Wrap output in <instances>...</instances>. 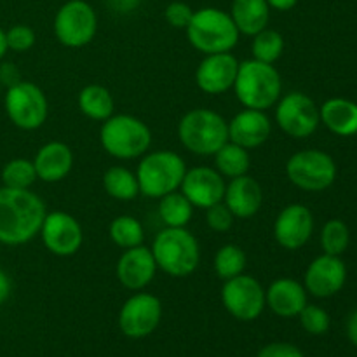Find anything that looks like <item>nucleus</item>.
<instances>
[{"mask_svg": "<svg viewBox=\"0 0 357 357\" xmlns=\"http://www.w3.org/2000/svg\"><path fill=\"white\" fill-rule=\"evenodd\" d=\"M257 357H305L296 345L288 344V342H274L267 344L258 351Z\"/></svg>", "mask_w": 357, "mask_h": 357, "instance_id": "obj_39", "label": "nucleus"}, {"mask_svg": "<svg viewBox=\"0 0 357 357\" xmlns=\"http://www.w3.org/2000/svg\"><path fill=\"white\" fill-rule=\"evenodd\" d=\"M187 173L183 157L173 150H155L142 157L136 169L139 194L150 199H160L171 192L180 190Z\"/></svg>", "mask_w": 357, "mask_h": 357, "instance_id": "obj_7", "label": "nucleus"}, {"mask_svg": "<svg viewBox=\"0 0 357 357\" xmlns=\"http://www.w3.org/2000/svg\"><path fill=\"white\" fill-rule=\"evenodd\" d=\"M0 93H2V84H0Z\"/></svg>", "mask_w": 357, "mask_h": 357, "instance_id": "obj_46", "label": "nucleus"}, {"mask_svg": "<svg viewBox=\"0 0 357 357\" xmlns=\"http://www.w3.org/2000/svg\"><path fill=\"white\" fill-rule=\"evenodd\" d=\"M108 236L115 246L122 250L142 246L145 241V230L143 225L131 215L115 216L108 225Z\"/></svg>", "mask_w": 357, "mask_h": 357, "instance_id": "obj_30", "label": "nucleus"}, {"mask_svg": "<svg viewBox=\"0 0 357 357\" xmlns=\"http://www.w3.org/2000/svg\"><path fill=\"white\" fill-rule=\"evenodd\" d=\"M178 138L195 155H215L229 142V124L211 108H192L178 122Z\"/></svg>", "mask_w": 357, "mask_h": 357, "instance_id": "obj_6", "label": "nucleus"}, {"mask_svg": "<svg viewBox=\"0 0 357 357\" xmlns=\"http://www.w3.org/2000/svg\"><path fill=\"white\" fill-rule=\"evenodd\" d=\"M42 243L56 257H72L82 248L84 232L79 220L65 211L45 213L40 227Z\"/></svg>", "mask_w": 357, "mask_h": 357, "instance_id": "obj_14", "label": "nucleus"}, {"mask_svg": "<svg viewBox=\"0 0 357 357\" xmlns=\"http://www.w3.org/2000/svg\"><path fill=\"white\" fill-rule=\"evenodd\" d=\"M347 337L352 342V345L357 347V310L349 317L347 321Z\"/></svg>", "mask_w": 357, "mask_h": 357, "instance_id": "obj_44", "label": "nucleus"}, {"mask_svg": "<svg viewBox=\"0 0 357 357\" xmlns=\"http://www.w3.org/2000/svg\"><path fill=\"white\" fill-rule=\"evenodd\" d=\"M300 324L309 335H324L330 330V316L324 309L307 303L298 314Z\"/></svg>", "mask_w": 357, "mask_h": 357, "instance_id": "obj_35", "label": "nucleus"}, {"mask_svg": "<svg viewBox=\"0 0 357 357\" xmlns=\"http://www.w3.org/2000/svg\"><path fill=\"white\" fill-rule=\"evenodd\" d=\"M222 303L227 312L237 321L258 319L265 310V288L257 278L248 274L236 275V278L223 281L222 286Z\"/></svg>", "mask_w": 357, "mask_h": 357, "instance_id": "obj_11", "label": "nucleus"}, {"mask_svg": "<svg viewBox=\"0 0 357 357\" xmlns=\"http://www.w3.org/2000/svg\"><path fill=\"white\" fill-rule=\"evenodd\" d=\"M239 59L232 52L204 54L195 70V84L199 89L211 96L229 93L236 82Z\"/></svg>", "mask_w": 357, "mask_h": 357, "instance_id": "obj_15", "label": "nucleus"}, {"mask_svg": "<svg viewBox=\"0 0 357 357\" xmlns=\"http://www.w3.org/2000/svg\"><path fill=\"white\" fill-rule=\"evenodd\" d=\"M0 178H2L3 187L20 188V190L30 188L37 181V171H35L33 160L23 159V157L9 160L2 167Z\"/></svg>", "mask_w": 357, "mask_h": 357, "instance_id": "obj_33", "label": "nucleus"}, {"mask_svg": "<svg viewBox=\"0 0 357 357\" xmlns=\"http://www.w3.org/2000/svg\"><path fill=\"white\" fill-rule=\"evenodd\" d=\"M108 6L117 13H131L142 0H107Z\"/></svg>", "mask_w": 357, "mask_h": 357, "instance_id": "obj_42", "label": "nucleus"}, {"mask_svg": "<svg viewBox=\"0 0 357 357\" xmlns=\"http://www.w3.org/2000/svg\"><path fill=\"white\" fill-rule=\"evenodd\" d=\"M155 272V258H153L150 248L143 246V244L124 250L115 265V275H117L119 282L131 291L145 289L153 281Z\"/></svg>", "mask_w": 357, "mask_h": 357, "instance_id": "obj_18", "label": "nucleus"}, {"mask_svg": "<svg viewBox=\"0 0 357 357\" xmlns=\"http://www.w3.org/2000/svg\"><path fill=\"white\" fill-rule=\"evenodd\" d=\"M229 14L241 35L255 37L267 28L271 7L267 0H232Z\"/></svg>", "mask_w": 357, "mask_h": 357, "instance_id": "obj_24", "label": "nucleus"}, {"mask_svg": "<svg viewBox=\"0 0 357 357\" xmlns=\"http://www.w3.org/2000/svg\"><path fill=\"white\" fill-rule=\"evenodd\" d=\"M79 110L86 115L87 119L96 122L107 121L108 117L114 115L115 101L110 91L100 84H89L82 87L77 98Z\"/></svg>", "mask_w": 357, "mask_h": 357, "instance_id": "obj_26", "label": "nucleus"}, {"mask_svg": "<svg viewBox=\"0 0 357 357\" xmlns=\"http://www.w3.org/2000/svg\"><path fill=\"white\" fill-rule=\"evenodd\" d=\"M225 187V180L215 167L197 166L187 169L180 185V192L192 202L194 208L208 209L209 206L223 201Z\"/></svg>", "mask_w": 357, "mask_h": 357, "instance_id": "obj_17", "label": "nucleus"}, {"mask_svg": "<svg viewBox=\"0 0 357 357\" xmlns=\"http://www.w3.org/2000/svg\"><path fill=\"white\" fill-rule=\"evenodd\" d=\"M321 244L326 255L340 257L349 246V229L342 220H330L321 232Z\"/></svg>", "mask_w": 357, "mask_h": 357, "instance_id": "obj_34", "label": "nucleus"}, {"mask_svg": "<svg viewBox=\"0 0 357 357\" xmlns=\"http://www.w3.org/2000/svg\"><path fill=\"white\" fill-rule=\"evenodd\" d=\"M192 16H194V9L187 2H180V0L169 2L166 9H164L166 21L173 28H178V30H185L188 23H190Z\"/></svg>", "mask_w": 357, "mask_h": 357, "instance_id": "obj_38", "label": "nucleus"}, {"mask_svg": "<svg viewBox=\"0 0 357 357\" xmlns=\"http://www.w3.org/2000/svg\"><path fill=\"white\" fill-rule=\"evenodd\" d=\"M223 202L236 218H251L260 211L264 204V190L253 176L243 174V176L232 178L227 183Z\"/></svg>", "mask_w": 357, "mask_h": 357, "instance_id": "obj_21", "label": "nucleus"}, {"mask_svg": "<svg viewBox=\"0 0 357 357\" xmlns=\"http://www.w3.org/2000/svg\"><path fill=\"white\" fill-rule=\"evenodd\" d=\"M103 188L112 199L132 201L139 195L136 174L124 166H112L103 174Z\"/></svg>", "mask_w": 357, "mask_h": 357, "instance_id": "obj_28", "label": "nucleus"}, {"mask_svg": "<svg viewBox=\"0 0 357 357\" xmlns=\"http://www.w3.org/2000/svg\"><path fill=\"white\" fill-rule=\"evenodd\" d=\"M3 108L9 121L23 131H35L42 128L49 115L47 96L37 84L30 80H21L7 87Z\"/></svg>", "mask_w": 357, "mask_h": 357, "instance_id": "obj_8", "label": "nucleus"}, {"mask_svg": "<svg viewBox=\"0 0 357 357\" xmlns=\"http://www.w3.org/2000/svg\"><path fill=\"white\" fill-rule=\"evenodd\" d=\"M45 204L30 188H0V244L21 246L40 232Z\"/></svg>", "mask_w": 357, "mask_h": 357, "instance_id": "obj_1", "label": "nucleus"}, {"mask_svg": "<svg viewBox=\"0 0 357 357\" xmlns=\"http://www.w3.org/2000/svg\"><path fill=\"white\" fill-rule=\"evenodd\" d=\"M265 303L279 317H298L307 305V289L298 281L289 278L275 279L265 289Z\"/></svg>", "mask_w": 357, "mask_h": 357, "instance_id": "obj_22", "label": "nucleus"}, {"mask_svg": "<svg viewBox=\"0 0 357 357\" xmlns=\"http://www.w3.org/2000/svg\"><path fill=\"white\" fill-rule=\"evenodd\" d=\"M10 291H13V282H10V278L7 275L6 271L0 268V305L9 300Z\"/></svg>", "mask_w": 357, "mask_h": 357, "instance_id": "obj_41", "label": "nucleus"}, {"mask_svg": "<svg viewBox=\"0 0 357 357\" xmlns=\"http://www.w3.org/2000/svg\"><path fill=\"white\" fill-rule=\"evenodd\" d=\"M7 51H9V49H7L6 31H3L2 28H0V61H2V59H3V56L7 54Z\"/></svg>", "mask_w": 357, "mask_h": 357, "instance_id": "obj_45", "label": "nucleus"}, {"mask_svg": "<svg viewBox=\"0 0 357 357\" xmlns=\"http://www.w3.org/2000/svg\"><path fill=\"white\" fill-rule=\"evenodd\" d=\"M21 80H23L21 79V72L14 63L10 61L0 63V84H2V87H6L7 89V87L21 82Z\"/></svg>", "mask_w": 357, "mask_h": 357, "instance_id": "obj_40", "label": "nucleus"}, {"mask_svg": "<svg viewBox=\"0 0 357 357\" xmlns=\"http://www.w3.org/2000/svg\"><path fill=\"white\" fill-rule=\"evenodd\" d=\"M100 143L114 159L132 160L149 152L152 145V131L135 115L114 114L101 124Z\"/></svg>", "mask_w": 357, "mask_h": 357, "instance_id": "obj_5", "label": "nucleus"}, {"mask_svg": "<svg viewBox=\"0 0 357 357\" xmlns=\"http://www.w3.org/2000/svg\"><path fill=\"white\" fill-rule=\"evenodd\" d=\"M271 10H279V13H286V10H291L293 7L298 3V0H267Z\"/></svg>", "mask_w": 357, "mask_h": 357, "instance_id": "obj_43", "label": "nucleus"}, {"mask_svg": "<svg viewBox=\"0 0 357 357\" xmlns=\"http://www.w3.org/2000/svg\"><path fill=\"white\" fill-rule=\"evenodd\" d=\"M162 319V302L146 291H135L121 307L119 328L128 338H145L157 330Z\"/></svg>", "mask_w": 357, "mask_h": 357, "instance_id": "obj_13", "label": "nucleus"}, {"mask_svg": "<svg viewBox=\"0 0 357 357\" xmlns=\"http://www.w3.org/2000/svg\"><path fill=\"white\" fill-rule=\"evenodd\" d=\"M275 107V124L284 135L302 139L314 135L319 126V108L314 100L300 91L279 98Z\"/></svg>", "mask_w": 357, "mask_h": 357, "instance_id": "obj_12", "label": "nucleus"}, {"mask_svg": "<svg viewBox=\"0 0 357 357\" xmlns=\"http://www.w3.org/2000/svg\"><path fill=\"white\" fill-rule=\"evenodd\" d=\"M347 268L344 261L333 255H321L310 261L305 272V289L317 298H330L337 295L345 284Z\"/></svg>", "mask_w": 357, "mask_h": 357, "instance_id": "obj_19", "label": "nucleus"}, {"mask_svg": "<svg viewBox=\"0 0 357 357\" xmlns=\"http://www.w3.org/2000/svg\"><path fill=\"white\" fill-rule=\"evenodd\" d=\"M321 122L338 136L357 132V105L344 98H331L319 108Z\"/></svg>", "mask_w": 357, "mask_h": 357, "instance_id": "obj_25", "label": "nucleus"}, {"mask_svg": "<svg viewBox=\"0 0 357 357\" xmlns=\"http://www.w3.org/2000/svg\"><path fill=\"white\" fill-rule=\"evenodd\" d=\"M229 124V142L246 150L258 149L272 135V122L264 110L244 108L234 115Z\"/></svg>", "mask_w": 357, "mask_h": 357, "instance_id": "obj_20", "label": "nucleus"}, {"mask_svg": "<svg viewBox=\"0 0 357 357\" xmlns=\"http://www.w3.org/2000/svg\"><path fill=\"white\" fill-rule=\"evenodd\" d=\"M52 30L61 45L80 49L91 44L98 31V16L86 0H68L56 13Z\"/></svg>", "mask_w": 357, "mask_h": 357, "instance_id": "obj_9", "label": "nucleus"}, {"mask_svg": "<svg viewBox=\"0 0 357 357\" xmlns=\"http://www.w3.org/2000/svg\"><path fill=\"white\" fill-rule=\"evenodd\" d=\"M246 264L248 257L243 248L237 246V244H225L216 251L213 268H215L216 278L222 279V281H229L236 275L244 274Z\"/></svg>", "mask_w": 357, "mask_h": 357, "instance_id": "obj_31", "label": "nucleus"}, {"mask_svg": "<svg viewBox=\"0 0 357 357\" xmlns=\"http://www.w3.org/2000/svg\"><path fill=\"white\" fill-rule=\"evenodd\" d=\"M7 49L14 52H26L35 45V31L28 24H14L6 31Z\"/></svg>", "mask_w": 357, "mask_h": 357, "instance_id": "obj_36", "label": "nucleus"}, {"mask_svg": "<svg viewBox=\"0 0 357 357\" xmlns=\"http://www.w3.org/2000/svg\"><path fill=\"white\" fill-rule=\"evenodd\" d=\"M185 33L192 47L202 54L230 52L241 37L230 14L216 7H202L194 10Z\"/></svg>", "mask_w": 357, "mask_h": 357, "instance_id": "obj_4", "label": "nucleus"}, {"mask_svg": "<svg viewBox=\"0 0 357 357\" xmlns=\"http://www.w3.org/2000/svg\"><path fill=\"white\" fill-rule=\"evenodd\" d=\"M37 180L58 183L70 174L73 167V152L66 143L49 142L38 149L33 159Z\"/></svg>", "mask_w": 357, "mask_h": 357, "instance_id": "obj_23", "label": "nucleus"}, {"mask_svg": "<svg viewBox=\"0 0 357 357\" xmlns=\"http://www.w3.org/2000/svg\"><path fill=\"white\" fill-rule=\"evenodd\" d=\"M157 268L171 278H188L201 261V246L190 230L166 227L153 239L152 248Z\"/></svg>", "mask_w": 357, "mask_h": 357, "instance_id": "obj_3", "label": "nucleus"}, {"mask_svg": "<svg viewBox=\"0 0 357 357\" xmlns=\"http://www.w3.org/2000/svg\"><path fill=\"white\" fill-rule=\"evenodd\" d=\"M251 52L253 58L258 61L274 65L284 52V37L279 31L265 28L260 33H257L251 42Z\"/></svg>", "mask_w": 357, "mask_h": 357, "instance_id": "obj_32", "label": "nucleus"}, {"mask_svg": "<svg viewBox=\"0 0 357 357\" xmlns=\"http://www.w3.org/2000/svg\"><path fill=\"white\" fill-rule=\"evenodd\" d=\"M206 211V223L211 230L215 232H229L234 225V220L236 216L232 215L229 208H227L225 202H218V204H213L209 206Z\"/></svg>", "mask_w": 357, "mask_h": 357, "instance_id": "obj_37", "label": "nucleus"}, {"mask_svg": "<svg viewBox=\"0 0 357 357\" xmlns=\"http://www.w3.org/2000/svg\"><path fill=\"white\" fill-rule=\"evenodd\" d=\"M314 232V216L303 204H289L279 211L274 222V239L281 248L296 251L309 243Z\"/></svg>", "mask_w": 357, "mask_h": 357, "instance_id": "obj_16", "label": "nucleus"}, {"mask_svg": "<svg viewBox=\"0 0 357 357\" xmlns=\"http://www.w3.org/2000/svg\"><path fill=\"white\" fill-rule=\"evenodd\" d=\"M234 93L244 108L268 110L282 96V79L274 65L251 58L239 63Z\"/></svg>", "mask_w": 357, "mask_h": 357, "instance_id": "obj_2", "label": "nucleus"}, {"mask_svg": "<svg viewBox=\"0 0 357 357\" xmlns=\"http://www.w3.org/2000/svg\"><path fill=\"white\" fill-rule=\"evenodd\" d=\"M213 157H215V169L223 178L232 180V178L248 174V171H250V150L243 149L232 142H227Z\"/></svg>", "mask_w": 357, "mask_h": 357, "instance_id": "obj_27", "label": "nucleus"}, {"mask_svg": "<svg viewBox=\"0 0 357 357\" xmlns=\"http://www.w3.org/2000/svg\"><path fill=\"white\" fill-rule=\"evenodd\" d=\"M159 216L171 229H185L194 215V206L181 192H171L159 199Z\"/></svg>", "mask_w": 357, "mask_h": 357, "instance_id": "obj_29", "label": "nucleus"}, {"mask_svg": "<svg viewBox=\"0 0 357 357\" xmlns=\"http://www.w3.org/2000/svg\"><path fill=\"white\" fill-rule=\"evenodd\" d=\"M286 176L295 187L305 192H321L331 187L337 178L335 160L321 150H302L286 162Z\"/></svg>", "mask_w": 357, "mask_h": 357, "instance_id": "obj_10", "label": "nucleus"}]
</instances>
